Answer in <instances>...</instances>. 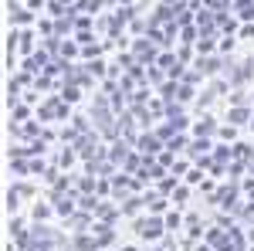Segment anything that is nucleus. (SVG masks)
I'll use <instances>...</instances> for the list:
<instances>
[{"mask_svg":"<svg viewBox=\"0 0 254 251\" xmlns=\"http://www.w3.org/2000/svg\"><path fill=\"white\" fill-rule=\"evenodd\" d=\"M241 38H254V24H244L241 27Z\"/></svg>","mask_w":254,"mask_h":251,"instance_id":"nucleus-21","label":"nucleus"},{"mask_svg":"<svg viewBox=\"0 0 254 251\" xmlns=\"http://www.w3.org/2000/svg\"><path fill=\"white\" fill-rule=\"evenodd\" d=\"M207 51H214V38H200L196 41V55H207Z\"/></svg>","mask_w":254,"mask_h":251,"instance_id":"nucleus-15","label":"nucleus"},{"mask_svg":"<svg viewBox=\"0 0 254 251\" xmlns=\"http://www.w3.org/2000/svg\"><path fill=\"white\" fill-rule=\"evenodd\" d=\"M193 133H196V136H214V133H217L214 119H210V116H203V119H200V122L193 126Z\"/></svg>","mask_w":254,"mask_h":251,"instance_id":"nucleus-6","label":"nucleus"},{"mask_svg":"<svg viewBox=\"0 0 254 251\" xmlns=\"http://www.w3.org/2000/svg\"><path fill=\"white\" fill-rule=\"evenodd\" d=\"M142 204H146V200H142V197H129V200H126V204H122V211H126V214H136L139 207H142Z\"/></svg>","mask_w":254,"mask_h":251,"instance_id":"nucleus-11","label":"nucleus"},{"mask_svg":"<svg viewBox=\"0 0 254 251\" xmlns=\"http://www.w3.org/2000/svg\"><path fill=\"white\" fill-rule=\"evenodd\" d=\"M48 214H51V207H48V204H38V207H34V221H44V217H48Z\"/></svg>","mask_w":254,"mask_h":251,"instance_id":"nucleus-17","label":"nucleus"},{"mask_svg":"<svg viewBox=\"0 0 254 251\" xmlns=\"http://www.w3.org/2000/svg\"><path fill=\"white\" fill-rule=\"evenodd\" d=\"M88 75H98V78H102V75H105V61L92 58V61H88Z\"/></svg>","mask_w":254,"mask_h":251,"instance_id":"nucleus-12","label":"nucleus"},{"mask_svg":"<svg viewBox=\"0 0 254 251\" xmlns=\"http://www.w3.org/2000/svg\"><path fill=\"white\" fill-rule=\"evenodd\" d=\"M3 204H7V214H14V211L20 207V200H17V190H14V187L7 190V197H3Z\"/></svg>","mask_w":254,"mask_h":251,"instance_id":"nucleus-10","label":"nucleus"},{"mask_svg":"<svg viewBox=\"0 0 254 251\" xmlns=\"http://www.w3.org/2000/svg\"><path fill=\"white\" fill-rule=\"evenodd\" d=\"M187 193H190L187 187H176V200H173V204H187Z\"/></svg>","mask_w":254,"mask_h":251,"instance_id":"nucleus-18","label":"nucleus"},{"mask_svg":"<svg viewBox=\"0 0 254 251\" xmlns=\"http://www.w3.org/2000/svg\"><path fill=\"white\" fill-rule=\"evenodd\" d=\"M248 119H251V112H248L244 105H234V109L227 112V122H234V126H244Z\"/></svg>","mask_w":254,"mask_h":251,"instance_id":"nucleus-2","label":"nucleus"},{"mask_svg":"<svg viewBox=\"0 0 254 251\" xmlns=\"http://www.w3.org/2000/svg\"><path fill=\"white\" fill-rule=\"evenodd\" d=\"M116 3H132V0H116Z\"/></svg>","mask_w":254,"mask_h":251,"instance_id":"nucleus-22","label":"nucleus"},{"mask_svg":"<svg viewBox=\"0 0 254 251\" xmlns=\"http://www.w3.org/2000/svg\"><path fill=\"white\" fill-rule=\"evenodd\" d=\"M17 48L24 51V55H34V34H31V31H20L17 34Z\"/></svg>","mask_w":254,"mask_h":251,"instance_id":"nucleus-3","label":"nucleus"},{"mask_svg":"<svg viewBox=\"0 0 254 251\" xmlns=\"http://www.w3.org/2000/svg\"><path fill=\"white\" fill-rule=\"evenodd\" d=\"M71 200H78V197H61V193H55V211H58V214H71V211H75Z\"/></svg>","mask_w":254,"mask_h":251,"instance_id":"nucleus-4","label":"nucleus"},{"mask_svg":"<svg viewBox=\"0 0 254 251\" xmlns=\"http://www.w3.org/2000/svg\"><path fill=\"white\" fill-rule=\"evenodd\" d=\"M64 102H78L81 98V92H78V85H61V92H58Z\"/></svg>","mask_w":254,"mask_h":251,"instance_id":"nucleus-7","label":"nucleus"},{"mask_svg":"<svg viewBox=\"0 0 254 251\" xmlns=\"http://www.w3.org/2000/svg\"><path fill=\"white\" fill-rule=\"evenodd\" d=\"M75 150H61V156H58V167H71V163H75Z\"/></svg>","mask_w":254,"mask_h":251,"instance_id":"nucleus-13","label":"nucleus"},{"mask_svg":"<svg viewBox=\"0 0 254 251\" xmlns=\"http://www.w3.org/2000/svg\"><path fill=\"white\" fill-rule=\"evenodd\" d=\"M234 153H237V150H231V146H217V150H214V163H227Z\"/></svg>","mask_w":254,"mask_h":251,"instance_id":"nucleus-9","label":"nucleus"},{"mask_svg":"<svg viewBox=\"0 0 254 251\" xmlns=\"http://www.w3.org/2000/svg\"><path fill=\"white\" fill-rule=\"evenodd\" d=\"M200 176H203V173H200V167H196V170H190V173H187V183H196Z\"/></svg>","mask_w":254,"mask_h":251,"instance_id":"nucleus-19","label":"nucleus"},{"mask_svg":"<svg viewBox=\"0 0 254 251\" xmlns=\"http://www.w3.org/2000/svg\"><path fill=\"white\" fill-rule=\"evenodd\" d=\"M251 129H254V119H251Z\"/></svg>","mask_w":254,"mask_h":251,"instance_id":"nucleus-23","label":"nucleus"},{"mask_svg":"<svg viewBox=\"0 0 254 251\" xmlns=\"http://www.w3.org/2000/svg\"><path fill=\"white\" fill-rule=\"evenodd\" d=\"M149 214H163L166 211V193H149Z\"/></svg>","mask_w":254,"mask_h":251,"instance_id":"nucleus-5","label":"nucleus"},{"mask_svg":"<svg viewBox=\"0 0 254 251\" xmlns=\"http://www.w3.org/2000/svg\"><path fill=\"white\" fill-rule=\"evenodd\" d=\"M109 156H112V163H122V160H126V143H116Z\"/></svg>","mask_w":254,"mask_h":251,"instance_id":"nucleus-14","label":"nucleus"},{"mask_svg":"<svg viewBox=\"0 0 254 251\" xmlns=\"http://www.w3.org/2000/svg\"><path fill=\"white\" fill-rule=\"evenodd\" d=\"M217 48H220V51H231V48H234V38H224L220 44H217Z\"/></svg>","mask_w":254,"mask_h":251,"instance_id":"nucleus-20","label":"nucleus"},{"mask_svg":"<svg viewBox=\"0 0 254 251\" xmlns=\"http://www.w3.org/2000/svg\"><path fill=\"white\" fill-rule=\"evenodd\" d=\"M163 221H166V231H170V234H173V231H180V224H183V217H180L176 211H170L166 217H163Z\"/></svg>","mask_w":254,"mask_h":251,"instance_id":"nucleus-8","label":"nucleus"},{"mask_svg":"<svg viewBox=\"0 0 254 251\" xmlns=\"http://www.w3.org/2000/svg\"><path fill=\"white\" fill-rule=\"evenodd\" d=\"M220 136H224V139H234V136H237L234 122H227V126H220Z\"/></svg>","mask_w":254,"mask_h":251,"instance_id":"nucleus-16","label":"nucleus"},{"mask_svg":"<svg viewBox=\"0 0 254 251\" xmlns=\"http://www.w3.org/2000/svg\"><path fill=\"white\" fill-rule=\"evenodd\" d=\"M136 234L139 238H149V241H156L166 234V221H159L156 214H149V217H139L136 221Z\"/></svg>","mask_w":254,"mask_h":251,"instance_id":"nucleus-1","label":"nucleus"}]
</instances>
